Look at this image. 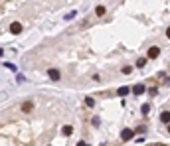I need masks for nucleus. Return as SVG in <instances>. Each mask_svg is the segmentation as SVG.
I'll use <instances>...</instances> for the list:
<instances>
[{
    "mask_svg": "<svg viewBox=\"0 0 170 146\" xmlns=\"http://www.w3.org/2000/svg\"><path fill=\"white\" fill-rule=\"evenodd\" d=\"M148 93H151V95H156L158 89H156V87H152V89H148Z\"/></svg>",
    "mask_w": 170,
    "mask_h": 146,
    "instance_id": "f3484780",
    "label": "nucleus"
},
{
    "mask_svg": "<svg viewBox=\"0 0 170 146\" xmlns=\"http://www.w3.org/2000/svg\"><path fill=\"white\" fill-rule=\"evenodd\" d=\"M91 122H93V125H95V126H97L99 122H101V120H99V117H93V119H91Z\"/></svg>",
    "mask_w": 170,
    "mask_h": 146,
    "instance_id": "dca6fc26",
    "label": "nucleus"
},
{
    "mask_svg": "<svg viewBox=\"0 0 170 146\" xmlns=\"http://www.w3.org/2000/svg\"><path fill=\"white\" fill-rule=\"evenodd\" d=\"M131 91H133V95H143L144 93V85L143 83H137V85L131 87Z\"/></svg>",
    "mask_w": 170,
    "mask_h": 146,
    "instance_id": "7ed1b4c3",
    "label": "nucleus"
},
{
    "mask_svg": "<svg viewBox=\"0 0 170 146\" xmlns=\"http://www.w3.org/2000/svg\"><path fill=\"white\" fill-rule=\"evenodd\" d=\"M131 71H133V67H129V65L123 67V73H125V75H131Z\"/></svg>",
    "mask_w": 170,
    "mask_h": 146,
    "instance_id": "2eb2a0df",
    "label": "nucleus"
},
{
    "mask_svg": "<svg viewBox=\"0 0 170 146\" xmlns=\"http://www.w3.org/2000/svg\"><path fill=\"white\" fill-rule=\"evenodd\" d=\"M20 109H22V111H24V113H30V111H32V109H34V105H32V103H30V101H24V103H22V107H20Z\"/></svg>",
    "mask_w": 170,
    "mask_h": 146,
    "instance_id": "6e6552de",
    "label": "nucleus"
},
{
    "mask_svg": "<svg viewBox=\"0 0 170 146\" xmlns=\"http://www.w3.org/2000/svg\"><path fill=\"white\" fill-rule=\"evenodd\" d=\"M144 65H146V57H140V59L137 61V67H138V69H143Z\"/></svg>",
    "mask_w": 170,
    "mask_h": 146,
    "instance_id": "f8f14e48",
    "label": "nucleus"
},
{
    "mask_svg": "<svg viewBox=\"0 0 170 146\" xmlns=\"http://www.w3.org/2000/svg\"><path fill=\"white\" fill-rule=\"evenodd\" d=\"M75 16H77V12H75V10H71V12H67L66 16H63V18H66V20L69 22V20H73V18H75Z\"/></svg>",
    "mask_w": 170,
    "mask_h": 146,
    "instance_id": "9b49d317",
    "label": "nucleus"
},
{
    "mask_svg": "<svg viewBox=\"0 0 170 146\" xmlns=\"http://www.w3.org/2000/svg\"><path fill=\"white\" fill-rule=\"evenodd\" d=\"M133 136H135V132H133L131 128H125V130H121V140H125V142H127V140H131Z\"/></svg>",
    "mask_w": 170,
    "mask_h": 146,
    "instance_id": "f03ea898",
    "label": "nucleus"
},
{
    "mask_svg": "<svg viewBox=\"0 0 170 146\" xmlns=\"http://www.w3.org/2000/svg\"><path fill=\"white\" fill-rule=\"evenodd\" d=\"M160 122H164V125H168V122H170V111L160 113Z\"/></svg>",
    "mask_w": 170,
    "mask_h": 146,
    "instance_id": "0eeeda50",
    "label": "nucleus"
},
{
    "mask_svg": "<svg viewBox=\"0 0 170 146\" xmlns=\"http://www.w3.org/2000/svg\"><path fill=\"white\" fill-rule=\"evenodd\" d=\"M129 93H133V91H131V87H127V85H123V87H119V89H117L119 97H127Z\"/></svg>",
    "mask_w": 170,
    "mask_h": 146,
    "instance_id": "20e7f679",
    "label": "nucleus"
},
{
    "mask_svg": "<svg viewBox=\"0 0 170 146\" xmlns=\"http://www.w3.org/2000/svg\"><path fill=\"white\" fill-rule=\"evenodd\" d=\"M168 132H170V126H168Z\"/></svg>",
    "mask_w": 170,
    "mask_h": 146,
    "instance_id": "aec40b11",
    "label": "nucleus"
},
{
    "mask_svg": "<svg viewBox=\"0 0 170 146\" xmlns=\"http://www.w3.org/2000/svg\"><path fill=\"white\" fill-rule=\"evenodd\" d=\"M48 75H50V79H53V81H59V77H61L58 69H50V71H48Z\"/></svg>",
    "mask_w": 170,
    "mask_h": 146,
    "instance_id": "423d86ee",
    "label": "nucleus"
},
{
    "mask_svg": "<svg viewBox=\"0 0 170 146\" xmlns=\"http://www.w3.org/2000/svg\"><path fill=\"white\" fill-rule=\"evenodd\" d=\"M166 38H168V40H170V28H168V30H166Z\"/></svg>",
    "mask_w": 170,
    "mask_h": 146,
    "instance_id": "6ab92c4d",
    "label": "nucleus"
},
{
    "mask_svg": "<svg viewBox=\"0 0 170 146\" xmlns=\"http://www.w3.org/2000/svg\"><path fill=\"white\" fill-rule=\"evenodd\" d=\"M158 55H160V47H156V46L148 47V59H156Z\"/></svg>",
    "mask_w": 170,
    "mask_h": 146,
    "instance_id": "f257e3e1",
    "label": "nucleus"
},
{
    "mask_svg": "<svg viewBox=\"0 0 170 146\" xmlns=\"http://www.w3.org/2000/svg\"><path fill=\"white\" fill-rule=\"evenodd\" d=\"M77 146H89L87 142H77Z\"/></svg>",
    "mask_w": 170,
    "mask_h": 146,
    "instance_id": "a211bd4d",
    "label": "nucleus"
},
{
    "mask_svg": "<svg viewBox=\"0 0 170 146\" xmlns=\"http://www.w3.org/2000/svg\"><path fill=\"white\" fill-rule=\"evenodd\" d=\"M10 32L12 34H20L22 32V24H20V22H12V24H10Z\"/></svg>",
    "mask_w": 170,
    "mask_h": 146,
    "instance_id": "39448f33",
    "label": "nucleus"
},
{
    "mask_svg": "<svg viewBox=\"0 0 170 146\" xmlns=\"http://www.w3.org/2000/svg\"><path fill=\"white\" fill-rule=\"evenodd\" d=\"M61 132H63V136H71L73 128H71V126H63V128H61Z\"/></svg>",
    "mask_w": 170,
    "mask_h": 146,
    "instance_id": "1a4fd4ad",
    "label": "nucleus"
},
{
    "mask_svg": "<svg viewBox=\"0 0 170 146\" xmlns=\"http://www.w3.org/2000/svg\"><path fill=\"white\" fill-rule=\"evenodd\" d=\"M140 111H143V115H148V113H151V105H143V107H140Z\"/></svg>",
    "mask_w": 170,
    "mask_h": 146,
    "instance_id": "4468645a",
    "label": "nucleus"
},
{
    "mask_svg": "<svg viewBox=\"0 0 170 146\" xmlns=\"http://www.w3.org/2000/svg\"><path fill=\"white\" fill-rule=\"evenodd\" d=\"M95 14H97V16H103L105 14V6H97L95 8Z\"/></svg>",
    "mask_w": 170,
    "mask_h": 146,
    "instance_id": "ddd939ff",
    "label": "nucleus"
},
{
    "mask_svg": "<svg viewBox=\"0 0 170 146\" xmlns=\"http://www.w3.org/2000/svg\"><path fill=\"white\" fill-rule=\"evenodd\" d=\"M85 105L89 107V109H93V107H95V99H93V97H85Z\"/></svg>",
    "mask_w": 170,
    "mask_h": 146,
    "instance_id": "9d476101",
    "label": "nucleus"
}]
</instances>
